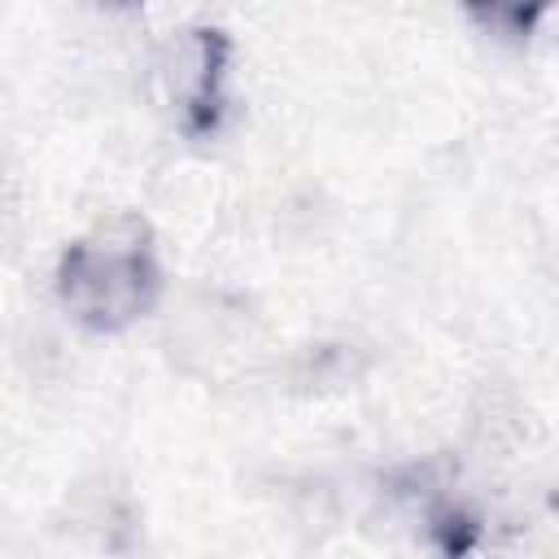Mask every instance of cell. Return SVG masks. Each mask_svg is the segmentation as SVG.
<instances>
[{"mask_svg": "<svg viewBox=\"0 0 559 559\" xmlns=\"http://www.w3.org/2000/svg\"><path fill=\"white\" fill-rule=\"evenodd\" d=\"M153 284V271L144 262V253L135 249H79L74 253V271H66V297L74 293V301L83 306L87 319L96 323H118L131 319L135 306H144V293Z\"/></svg>", "mask_w": 559, "mask_h": 559, "instance_id": "1", "label": "cell"}]
</instances>
